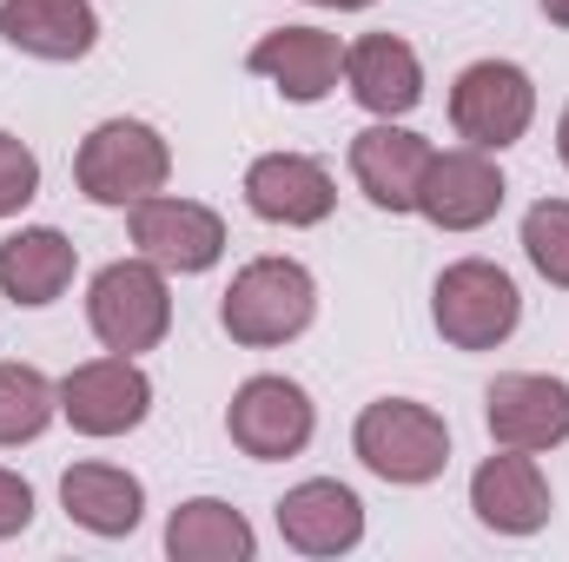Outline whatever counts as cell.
I'll list each match as a JSON object with an SVG mask.
<instances>
[{"label":"cell","instance_id":"obj_1","mask_svg":"<svg viewBox=\"0 0 569 562\" xmlns=\"http://www.w3.org/2000/svg\"><path fill=\"white\" fill-rule=\"evenodd\" d=\"M311 318H318V279H311V265H298L284 252L246 259L219 298V324L246 351H279L311 331Z\"/></svg>","mask_w":569,"mask_h":562},{"label":"cell","instance_id":"obj_2","mask_svg":"<svg viewBox=\"0 0 569 562\" xmlns=\"http://www.w3.org/2000/svg\"><path fill=\"white\" fill-rule=\"evenodd\" d=\"M172 179V145L152 120H133V113H113L100 120L87 140L73 145V185L87 205H107V212H127L152 192H166Z\"/></svg>","mask_w":569,"mask_h":562},{"label":"cell","instance_id":"obj_3","mask_svg":"<svg viewBox=\"0 0 569 562\" xmlns=\"http://www.w3.org/2000/svg\"><path fill=\"white\" fill-rule=\"evenodd\" d=\"M351 456L391 490H425L450 470V423L418 398H371L351 423Z\"/></svg>","mask_w":569,"mask_h":562},{"label":"cell","instance_id":"obj_4","mask_svg":"<svg viewBox=\"0 0 569 562\" xmlns=\"http://www.w3.org/2000/svg\"><path fill=\"white\" fill-rule=\"evenodd\" d=\"M430 324L450 351H497L523 324V291L497 259H457L430 284Z\"/></svg>","mask_w":569,"mask_h":562},{"label":"cell","instance_id":"obj_5","mask_svg":"<svg viewBox=\"0 0 569 562\" xmlns=\"http://www.w3.org/2000/svg\"><path fill=\"white\" fill-rule=\"evenodd\" d=\"M87 324H93L100 351H120V358L159 351L172 331V272H159L140 252L100 265L87 284Z\"/></svg>","mask_w":569,"mask_h":562},{"label":"cell","instance_id":"obj_6","mask_svg":"<svg viewBox=\"0 0 569 562\" xmlns=\"http://www.w3.org/2000/svg\"><path fill=\"white\" fill-rule=\"evenodd\" d=\"M530 127H537V80H530V67L490 53V60H470L450 80V133L463 145L510 152L517 140H530Z\"/></svg>","mask_w":569,"mask_h":562},{"label":"cell","instance_id":"obj_7","mask_svg":"<svg viewBox=\"0 0 569 562\" xmlns=\"http://www.w3.org/2000/svg\"><path fill=\"white\" fill-rule=\"evenodd\" d=\"M226 436L232 450H246L252 463H284V456H305L311 436H318V404L298 378L284 371H259L232 391L226 404Z\"/></svg>","mask_w":569,"mask_h":562},{"label":"cell","instance_id":"obj_8","mask_svg":"<svg viewBox=\"0 0 569 562\" xmlns=\"http://www.w3.org/2000/svg\"><path fill=\"white\" fill-rule=\"evenodd\" d=\"M127 232H133V252L152 259L159 272L172 279H199L226 259V219L206 205V199H186V192H152L140 205H127Z\"/></svg>","mask_w":569,"mask_h":562},{"label":"cell","instance_id":"obj_9","mask_svg":"<svg viewBox=\"0 0 569 562\" xmlns=\"http://www.w3.org/2000/svg\"><path fill=\"white\" fill-rule=\"evenodd\" d=\"M146 418H152V378H146L140 358L100 351V358H87L60 378V423H73L93 443L133 436Z\"/></svg>","mask_w":569,"mask_h":562},{"label":"cell","instance_id":"obj_10","mask_svg":"<svg viewBox=\"0 0 569 562\" xmlns=\"http://www.w3.org/2000/svg\"><path fill=\"white\" fill-rule=\"evenodd\" d=\"M510 199V179L497 165V152L483 145H443L430 152L425 185H418V219L437 232H483Z\"/></svg>","mask_w":569,"mask_h":562},{"label":"cell","instance_id":"obj_11","mask_svg":"<svg viewBox=\"0 0 569 562\" xmlns=\"http://www.w3.org/2000/svg\"><path fill=\"white\" fill-rule=\"evenodd\" d=\"M470 516L490 536H537L557 516V490H550V476H543V463L530 450H503L497 443L470 470Z\"/></svg>","mask_w":569,"mask_h":562},{"label":"cell","instance_id":"obj_12","mask_svg":"<svg viewBox=\"0 0 569 562\" xmlns=\"http://www.w3.org/2000/svg\"><path fill=\"white\" fill-rule=\"evenodd\" d=\"M239 192H246L252 219L284 225V232H311V225H325L338 212V179L311 152H259L246 165V185Z\"/></svg>","mask_w":569,"mask_h":562},{"label":"cell","instance_id":"obj_13","mask_svg":"<svg viewBox=\"0 0 569 562\" xmlns=\"http://www.w3.org/2000/svg\"><path fill=\"white\" fill-rule=\"evenodd\" d=\"M483 423H490V443L503 450H563L569 443V384L550 371H503L490 391H483Z\"/></svg>","mask_w":569,"mask_h":562},{"label":"cell","instance_id":"obj_14","mask_svg":"<svg viewBox=\"0 0 569 562\" xmlns=\"http://www.w3.org/2000/svg\"><path fill=\"white\" fill-rule=\"evenodd\" d=\"M272 523L298 556H351L365 543V496L338 476H305L272 503Z\"/></svg>","mask_w":569,"mask_h":562},{"label":"cell","instance_id":"obj_15","mask_svg":"<svg viewBox=\"0 0 569 562\" xmlns=\"http://www.w3.org/2000/svg\"><path fill=\"white\" fill-rule=\"evenodd\" d=\"M246 67L266 87H279L291 107H318L345 87V40L325 33V27H272V33L252 40Z\"/></svg>","mask_w":569,"mask_h":562},{"label":"cell","instance_id":"obj_16","mask_svg":"<svg viewBox=\"0 0 569 562\" xmlns=\"http://www.w3.org/2000/svg\"><path fill=\"white\" fill-rule=\"evenodd\" d=\"M345 93L371 120H405L425 107V60L398 33H358L345 40Z\"/></svg>","mask_w":569,"mask_h":562},{"label":"cell","instance_id":"obj_17","mask_svg":"<svg viewBox=\"0 0 569 562\" xmlns=\"http://www.w3.org/2000/svg\"><path fill=\"white\" fill-rule=\"evenodd\" d=\"M437 145L425 133H411L405 120H371L358 140H351V179L358 192L378 205V212H418V185H425V165Z\"/></svg>","mask_w":569,"mask_h":562},{"label":"cell","instance_id":"obj_18","mask_svg":"<svg viewBox=\"0 0 569 562\" xmlns=\"http://www.w3.org/2000/svg\"><path fill=\"white\" fill-rule=\"evenodd\" d=\"M73 279H80V245L60 225H20L0 239V298H13L20 311L60 304Z\"/></svg>","mask_w":569,"mask_h":562},{"label":"cell","instance_id":"obj_19","mask_svg":"<svg viewBox=\"0 0 569 562\" xmlns=\"http://www.w3.org/2000/svg\"><path fill=\"white\" fill-rule=\"evenodd\" d=\"M60 510L67 523H80L87 536H133L146 523V483L127 463H107V456H87V463H67L60 470Z\"/></svg>","mask_w":569,"mask_h":562},{"label":"cell","instance_id":"obj_20","mask_svg":"<svg viewBox=\"0 0 569 562\" xmlns=\"http://www.w3.org/2000/svg\"><path fill=\"white\" fill-rule=\"evenodd\" d=\"M0 40L27 60L73 67L100 47V13L93 0H0Z\"/></svg>","mask_w":569,"mask_h":562},{"label":"cell","instance_id":"obj_21","mask_svg":"<svg viewBox=\"0 0 569 562\" xmlns=\"http://www.w3.org/2000/svg\"><path fill=\"white\" fill-rule=\"evenodd\" d=\"M166 556L172 562H252L259 556V530L226 496H186L166 516Z\"/></svg>","mask_w":569,"mask_h":562},{"label":"cell","instance_id":"obj_22","mask_svg":"<svg viewBox=\"0 0 569 562\" xmlns=\"http://www.w3.org/2000/svg\"><path fill=\"white\" fill-rule=\"evenodd\" d=\"M53 418H60V384L40 364L0 358V450H20V443L47 436Z\"/></svg>","mask_w":569,"mask_h":562},{"label":"cell","instance_id":"obj_23","mask_svg":"<svg viewBox=\"0 0 569 562\" xmlns=\"http://www.w3.org/2000/svg\"><path fill=\"white\" fill-rule=\"evenodd\" d=\"M523 259L543 284L569 291V199H537L523 212Z\"/></svg>","mask_w":569,"mask_h":562},{"label":"cell","instance_id":"obj_24","mask_svg":"<svg viewBox=\"0 0 569 562\" xmlns=\"http://www.w3.org/2000/svg\"><path fill=\"white\" fill-rule=\"evenodd\" d=\"M40 199V152L0 127V219H20Z\"/></svg>","mask_w":569,"mask_h":562},{"label":"cell","instance_id":"obj_25","mask_svg":"<svg viewBox=\"0 0 569 562\" xmlns=\"http://www.w3.org/2000/svg\"><path fill=\"white\" fill-rule=\"evenodd\" d=\"M27 530H33V483L0 463V543H13Z\"/></svg>","mask_w":569,"mask_h":562},{"label":"cell","instance_id":"obj_26","mask_svg":"<svg viewBox=\"0 0 569 562\" xmlns=\"http://www.w3.org/2000/svg\"><path fill=\"white\" fill-rule=\"evenodd\" d=\"M305 7H325V13H365V7H378V0H305Z\"/></svg>","mask_w":569,"mask_h":562},{"label":"cell","instance_id":"obj_27","mask_svg":"<svg viewBox=\"0 0 569 562\" xmlns=\"http://www.w3.org/2000/svg\"><path fill=\"white\" fill-rule=\"evenodd\" d=\"M537 7H543V20H550V27H569V0H537Z\"/></svg>","mask_w":569,"mask_h":562},{"label":"cell","instance_id":"obj_28","mask_svg":"<svg viewBox=\"0 0 569 562\" xmlns=\"http://www.w3.org/2000/svg\"><path fill=\"white\" fill-rule=\"evenodd\" d=\"M557 159L569 165V107H563V120H557Z\"/></svg>","mask_w":569,"mask_h":562}]
</instances>
